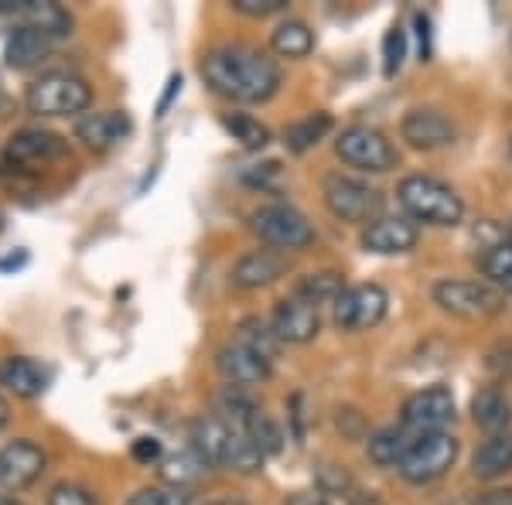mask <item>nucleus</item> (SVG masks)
<instances>
[{
  "label": "nucleus",
  "instance_id": "1",
  "mask_svg": "<svg viewBox=\"0 0 512 505\" xmlns=\"http://www.w3.org/2000/svg\"><path fill=\"white\" fill-rule=\"evenodd\" d=\"M202 79L212 93L229 103L256 106L277 96L284 72L274 55L263 48L250 45V41H229V45L212 48L202 59Z\"/></svg>",
  "mask_w": 512,
  "mask_h": 505
},
{
  "label": "nucleus",
  "instance_id": "2",
  "mask_svg": "<svg viewBox=\"0 0 512 505\" xmlns=\"http://www.w3.org/2000/svg\"><path fill=\"white\" fill-rule=\"evenodd\" d=\"M396 198H400L403 212L410 219L424 222V226L448 229L465 219V198H461L448 181L434 175H407L396 185Z\"/></svg>",
  "mask_w": 512,
  "mask_h": 505
},
{
  "label": "nucleus",
  "instance_id": "3",
  "mask_svg": "<svg viewBox=\"0 0 512 505\" xmlns=\"http://www.w3.org/2000/svg\"><path fill=\"white\" fill-rule=\"evenodd\" d=\"M93 103V86L76 72H41L24 89V106L35 117H79Z\"/></svg>",
  "mask_w": 512,
  "mask_h": 505
},
{
  "label": "nucleus",
  "instance_id": "4",
  "mask_svg": "<svg viewBox=\"0 0 512 505\" xmlns=\"http://www.w3.org/2000/svg\"><path fill=\"white\" fill-rule=\"evenodd\" d=\"M461 454V441L451 430H437V434H420L414 437L410 451L400 461V478L407 485H431L437 478H444L454 468Z\"/></svg>",
  "mask_w": 512,
  "mask_h": 505
},
{
  "label": "nucleus",
  "instance_id": "5",
  "mask_svg": "<svg viewBox=\"0 0 512 505\" xmlns=\"http://www.w3.org/2000/svg\"><path fill=\"white\" fill-rule=\"evenodd\" d=\"M325 205L338 222H352V226H369V222L383 219L386 198L376 185L352 175H328L325 178Z\"/></svg>",
  "mask_w": 512,
  "mask_h": 505
},
{
  "label": "nucleus",
  "instance_id": "6",
  "mask_svg": "<svg viewBox=\"0 0 512 505\" xmlns=\"http://www.w3.org/2000/svg\"><path fill=\"white\" fill-rule=\"evenodd\" d=\"M434 304L441 311L465 321H485L506 311V294L492 287L489 280H437Z\"/></svg>",
  "mask_w": 512,
  "mask_h": 505
},
{
  "label": "nucleus",
  "instance_id": "7",
  "mask_svg": "<svg viewBox=\"0 0 512 505\" xmlns=\"http://www.w3.org/2000/svg\"><path fill=\"white\" fill-rule=\"evenodd\" d=\"M335 154L342 157L349 168L362 171V175H386L400 164V151L393 147V140L376 127H345L335 140Z\"/></svg>",
  "mask_w": 512,
  "mask_h": 505
},
{
  "label": "nucleus",
  "instance_id": "8",
  "mask_svg": "<svg viewBox=\"0 0 512 505\" xmlns=\"http://www.w3.org/2000/svg\"><path fill=\"white\" fill-rule=\"evenodd\" d=\"M250 229L277 250H308L315 243V226L294 205H263L250 215Z\"/></svg>",
  "mask_w": 512,
  "mask_h": 505
},
{
  "label": "nucleus",
  "instance_id": "9",
  "mask_svg": "<svg viewBox=\"0 0 512 505\" xmlns=\"http://www.w3.org/2000/svg\"><path fill=\"white\" fill-rule=\"evenodd\" d=\"M62 157H69V140L45 127H24L7 137L4 144V161L21 171L48 168V164L62 161Z\"/></svg>",
  "mask_w": 512,
  "mask_h": 505
},
{
  "label": "nucleus",
  "instance_id": "10",
  "mask_svg": "<svg viewBox=\"0 0 512 505\" xmlns=\"http://www.w3.org/2000/svg\"><path fill=\"white\" fill-rule=\"evenodd\" d=\"M458 417V403L448 386H427L420 393L407 396L400 407V420L414 434H437V430H448Z\"/></svg>",
  "mask_w": 512,
  "mask_h": 505
},
{
  "label": "nucleus",
  "instance_id": "11",
  "mask_svg": "<svg viewBox=\"0 0 512 505\" xmlns=\"http://www.w3.org/2000/svg\"><path fill=\"white\" fill-rule=\"evenodd\" d=\"M48 468L45 447L21 437L0 447V499H11L14 492L35 485Z\"/></svg>",
  "mask_w": 512,
  "mask_h": 505
},
{
  "label": "nucleus",
  "instance_id": "12",
  "mask_svg": "<svg viewBox=\"0 0 512 505\" xmlns=\"http://www.w3.org/2000/svg\"><path fill=\"white\" fill-rule=\"evenodd\" d=\"M390 311V294L379 284H355L335 301V325L342 331H369Z\"/></svg>",
  "mask_w": 512,
  "mask_h": 505
},
{
  "label": "nucleus",
  "instance_id": "13",
  "mask_svg": "<svg viewBox=\"0 0 512 505\" xmlns=\"http://www.w3.org/2000/svg\"><path fill=\"white\" fill-rule=\"evenodd\" d=\"M400 137L407 140L414 151H441V147L454 144L458 137V127L444 110H434V106H417L410 110L400 123Z\"/></svg>",
  "mask_w": 512,
  "mask_h": 505
},
{
  "label": "nucleus",
  "instance_id": "14",
  "mask_svg": "<svg viewBox=\"0 0 512 505\" xmlns=\"http://www.w3.org/2000/svg\"><path fill=\"white\" fill-rule=\"evenodd\" d=\"M420 239V226L410 215H383L362 229V250L376 256H400L410 253Z\"/></svg>",
  "mask_w": 512,
  "mask_h": 505
},
{
  "label": "nucleus",
  "instance_id": "15",
  "mask_svg": "<svg viewBox=\"0 0 512 505\" xmlns=\"http://www.w3.org/2000/svg\"><path fill=\"white\" fill-rule=\"evenodd\" d=\"M270 321H274V331L284 345H308V342H315L318 331H321L318 304L304 301V297H297V294L277 301L274 318Z\"/></svg>",
  "mask_w": 512,
  "mask_h": 505
},
{
  "label": "nucleus",
  "instance_id": "16",
  "mask_svg": "<svg viewBox=\"0 0 512 505\" xmlns=\"http://www.w3.org/2000/svg\"><path fill=\"white\" fill-rule=\"evenodd\" d=\"M216 369H219V376L226 379V386L250 389V386L267 383L270 372H274V362L263 359L260 352L246 349V345L229 342L216 352Z\"/></svg>",
  "mask_w": 512,
  "mask_h": 505
},
{
  "label": "nucleus",
  "instance_id": "17",
  "mask_svg": "<svg viewBox=\"0 0 512 505\" xmlns=\"http://www.w3.org/2000/svg\"><path fill=\"white\" fill-rule=\"evenodd\" d=\"M0 14L24 18L21 24H31L48 41L72 35V14L62 4H52V0H0Z\"/></svg>",
  "mask_w": 512,
  "mask_h": 505
},
{
  "label": "nucleus",
  "instance_id": "18",
  "mask_svg": "<svg viewBox=\"0 0 512 505\" xmlns=\"http://www.w3.org/2000/svg\"><path fill=\"white\" fill-rule=\"evenodd\" d=\"M134 134V120L123 110H99V113H86L76 123V140L89 147V151H113L123 140Z\"/></svg>",
  "mask_w": 512,
  "mask_h": 505
},
{
  "label": "nucleus",
  "instance_id": "19",
  "mask_svg": "<svg viewBox=\"0 0 512 505\" xmlns=\"http://www.w3.org/2000/svg\"><path fill=\"white\" fill-rule=\"evenodd\" d=\"M280 277H287V256L277 250H250L239 256L229 280L239 291H263V287L277 284Z\"/></svg>",
  "mask_w": 512,
  "mask_h": 505
},
{
  "label": "nucleus",
  "instance_id": "20",
  "mask_svg": "<svg viewBox=\"0 0 512 505\" xmlns=\"http://www.w3.org/2000/svg\"><path fill=\"white\" fill-rule=\"evenodd\" d=\"M52 55V41H48L41 31H35L31 24H14L11 31H7L4 38V62L11 65V69H35Z\"/></svg>",
  "mask_w": 512,
  "mask_h": 505
},
{
  "label": "nucleus",
  "instance_id": "21",
  "mask_svg": "<svg viewBox=\"0 0 512 505\" xmlns=\"http://www.w3.org/2000/svg\"><path fill=\"white\" fill-rule=\"evenodd\" d=\"M0 386L11 389L21 400H38L48 389V369H41L28 355H7L0 362Z\"/></svg>",
  "mask_w": 512,
  "mask_h": 505
},
{
  "label": "nucleus",
  "instance_id": "22",
  "mask_svg": "<svg viewBox=\"0 0 512 505\" xmlns=\"http://www.w3.org/2000/svg\"><path fill=\"white\" fill-rule=\"evenodd\" d=\"M512 471V430L506 434H492L489 441L472 454V475L478 482H495V478Z\"/></svg>",
  "mask_w": 512,
  "mask_h": 505
},
{
  "label": "nucleus",
  "instance_id": "23",
  "mask_svg": "<svg viewBox=\"0 0 512 505\" xmlns=\"http://www.w3.org/2000/svg\"><path fill=\"white\" fill-rule=\"evenodd\" d=\"M472 420H475V427H482L489 437L506 434L512 424V400L506 396V389L489 386V389H482V393H475Z\"/></svg>",
  "mask_w": 512,
  "mask_h": 505
},
{
  "label": "nucleus",
  "instance_id": "24",
  "mask_svg": "<svg viewBox=\"0 0 512 505\" xmlns=\"http://www.w3.org/2000/svg\"><path fill=\"white\" fill-rule=\"evenodd\" d=\"M229 441V424L216 413H202V417L192 420V430H188V447H195L212 468L222 465V451H226Z\"/></svg>",
  "mask_w": 512,
  "mask_h": 505
},
{
  "label": "nucleus",
  "instance_id": "25",
  "mask_svg": "<svg viewBox=\"0 0 512 505\" xmlns=\"http://www.w3.org/2000/svg\"><path fill=\"white\" fill-rule=\"evenodd\" d=\"M161 482L171 485V488H192L198 482H205L209 478V471H216L209 465V461L202 458V454L195 451V447H185V451L178 454H168V458L161 461Z\"/></svg>",
  "mask_w": 512,
  "mask_h": 505
},
{
  "label": "nucleus",
  "instance_id": "26",
  "mask_svg": "<svg viewBox=\"0 0 512 505\" xmlns=\"http://www.w3.org/2000/svg\"><path fill=\"white\" fill-rule=\"evenodd\" d=\"M267 454L256 447V441L246 430L239 427H229V441H226V451H222V465L226 471H236V475H256L263 468Z\"/></svg>",
  "mask_w": 512,
  "mask_h": 505
},
{
  "label": "nucleus",
  "instance_id": "27",
  "mask_svg": "<svg viewBox=\"0 0 512 505\" xmlns=\"http://www.w3.org/2000/svg\"><path fill=\"white\" fill-rule=\"evenodd\" d=\"M410 444H414V437H407V427H379L376 434H369L366 454L379 468H400Z\"/></svg>",
  "mask_w": 512,
  "mask_h": 505
},
{
  "label": "nucleus",
  "instance_id": "28",
  "mask_svg": "<svg viewBox=\"0 0 512 505\" xmlns=\"http://www.w3.org/2000/svg\"><path fill=\"white\" fill-rule=\"evenodd\" d=\"M270 48L280 59H308L315 52V31L304 21H280L274 31H270Z\"/></svg>",
  "mask_w": 512,
  "mask_h": 505
},
{
  "label": "nucleus",
  "instance_id": "29",
  "mask_svg": "<svg viewBox=\"0 0 512 505\" xmlns=\"http://www.w3.org/2000/svg\"><path fill=\"white\" fill-rule=\"evenodd\" d=\"M478 270L489 277L492 287H499L502 294L512 297V243L509 239L485 246L482 256H478Z\"/></svg>",
  "mask_w": 512,
  "mask_h": 505
},
{
  "label": "nucleus",
  "instance_id": "30",
  "mask_svg": "<svg viewBox=\"0 0 512 505\" xmlns=\"http://www.w3.org/2000/svg\"><path fill=\"white\" fill-rule=\"evenodd\" d=\"M328 130H332V117L328 113H311V117L297 120L284 130V147L291 154H304L311 147H318V140H325Z\"/></svg>",
  "mask_w": 512,
  "mask_h": 505
},
{
  "label": "nucleus",
  "instance_id": "31",
  "mask_svg": "<svg viewBox=\"0 0 512 505\" xmlns=\"http://www.w3.org/2000/svg\"><path fill=\"white\" fill-rule=\"evenodd\" d=\"M236 342L239 345H246V349H253V352H260L263 359H270L274 362L277 359V352H280V335L274 331V321H263V318H246L243 325L236 328Z\"/></svg>",
  "mask_w": 512,
  "mask_h": 505
},
{
  "label": "nucleus",
  "instance_id": "32",
  "mask_svg": "<svg viewBox=\"0 0 512 505\" xmlns=\"http://www.w3.org/2000/svg\"><path fill=\"white\" fill-rule=\"evenodd\" d=\"M297 297L311 304H325V301H338L345 294V277L338 270H318V273H308V277L297 280L294 287Z\"/></svg>",
  "mask_w": 512,
  "mask_h": 505
},
{
  "label": "nucleus",
  "instance_id": "33",
  "mask_svg": "<svg viewBox=\"0 0 512 505\" xmlns=\"http://www.w3.org/2000/svg\"><path fill=\"white\" fill-rule=\"evenodd\" d=\"M222 130H226L229 137L239 140V144L246 147V151H260V147L270 144V130L267 123H260L250 113H222L219 117Z\"/></svg>",
  "mask_w": 512,
  "mask_h": 505
},
{
  "label": "nucleus",
  "instance_id": "34",
  "mask_svg": "<svg viewBox=\"0 0 512 505\" xmlns=\"http://www.w3.org/2000/svg\"><path fill=\"white\" fill-rule=\"evenodd\" d=\"M127 505H212L198 495L185 492V488H171V485H151V488H140L127 499Z\"/></svg>",
  "mask_w": 512,
  "mask_h": 505
},
{
  "label": "nucleus",
  "instance_id": "35",
  "mask_svg": "<svg viewBox=\"0 0 512 505\" xmlns=\"http://www.w3.org/2000/svg\"><path fill=\"white\" fill-rule=\"evenodd\" d=\"M246 434L253 437L256 447H260V451L267 454V458H270V454H277L280 447H284V430H280L263 410L253 413V420H250V427H246Z\"/></svg>",
  "mask_w": 512,
  "mask_h": 505
},
{
  "label": "nucleus",
  "instance_id": "36",
  "mask_svg": "<svg viewBox=\"0 0 512 505\" xmlns=\"http://www.w3.org/2000/svg\"><path fill=\"white\" fill-rule=\"evenodd\" d=\"M48 505H103L93 488L79 485V482H59L48 488Z\"/></svg>",
  "mask_w": 512,
  "mask_h": 505
},
{
  "label": "nucleus",
  "instance_id": "37",
  "mask_svg": "<svg viewBox=\"0 0 512 505\" xmlns=\"http://www.w3.org/2000/svg\"><path fill=\"white\" fill-rule=\"evenodd\" d=\"M407 62V31L403 28H390L383 38V72L386 76H396Z\"/></svg>",
  "mask_w": 512,
  "mask_h": 505
},
{
  "label": "nucleus",
  "instance_id": "38",
  "mask_svg": "<svg viewBox=\"0 0 512 505\" xmlns=\"http://www.w3.org/2000/svg\"><path fill=\"white\" fill-rule=\"evenodd\" d=\"M233 11L246 18H270V14L287 11V0H233Z\"/></svg>",
  "mask_w": 512,
  "mask_h": 505
},
{
  "label": "nucleus",
  "instance_id": "39",
  "mask_svg": "<svg viewBox=\"0 0 512 505\" xmlns=\"http://www.w3.org/2000/svg\"><path fill=\"white\" fill-rule=\"evenodd\" d=\"M130 454H134V461H140V465H158V461H164V444L158 437H137Z\"/></svg>",
  "mask_w": 512,
  "mask_h": 505
},
{
  "label": "nucleus",
  "instance_id": "40",
  "mask_svg": "<svg viewBox=\"0 0 512 505\" xmlns=\"http://www.w3.org/2000/svg\"><path fill=\"white\" fill-rule=\"evenodd\" d=\"M325 492H355V485H352V478L345 475L342 468H335V465H321V495Z\"/></svg>",
  "mask_w": 512,
  "mask_h": 505
},
{
  "label": "nucleus",
  "instance_id": "41",
  "mask_svg": "<svg viewBox=\"0 0 512 505\" xmlns=\"http://www.w3.org/2000/svg\"><path fill=\"white\" fill-rule=\"evenodd\" d=\"M489 369L499 372L502 379L512 376V349H509V345H499V349L489 352Z\"/></svg>",
  "mask_w": 512,
  "mask_h": 505
},
{
  "label": "nucleus",
  "instance_id": "42",
  "mask_svg": "<svg viewBox=\"0 0 512 505\" xmlns=\"http://www.w3.org/2000/svg\"><path fill=\"white\" fill-rule=\"evenodd\" d=\"M414 28H417V45H420V59H431V18L427 14H417L414 18Z\"/></svg>",
  "mask_w": 512,
  "mask_h": 505
},
{
  "label": "nucleus",
  "instance_id": "43",
  "mask_svg": "<svg viewBox=\"0 0 512 505\" xmlns=\"http://www.w3.org/2000/svg\"><path fill=\"white\" fill-rule=\"evenodd\" d=\"M178 93H181V76H171L168 79V89H164V96L158 99V120L168 117V110H171V103L178 99Z\"/></svg>",
  "mask_w": 512,
  "mask_h": 505
},
{
  "label": "nucleus",
  "instance_id": "44",
  "mask_svg": "<svg viewBox=\"0 0 512 505\" xmlns=\"http://www.w3.org/2000/svg\"><path fill=\"white\" fill-rule=\"evenodd\" d=\"M472 505H512V488H492V492L478 495Z\"/></svg>",
  "mask_w": 512,
  "mask_h": 505
},
{
  "label": "nucleus",
  "instance_id": "45",
  "mask_svg": "<svg viewBox=\"0 0 512 505\" xmlns=\"http://www.w3.org/2000/svg\"><path fill=\"white\" fill-rule=\"evenodd\" d=\"M284 505H328L321 492H291L284 499Z\"/></svg>",
  "mask_w": 512,
  "mask_h": 505
},
{
  "label": "nucleus",
  "instance_id": "46",
  "mask_svg": "<svg viewBox=\"0 0 512 505\" xmlns=\"http://www.w3.org/2000/svg\"><path fill=\"white\" fill-rule=\"evenodd\" d=\"M7 424H11V403L0 396V430H4Z\"/></svg>",
  "mask_w": 512,
  "mask_h": 505
},
{
  "label": "nucleus",
  "instance_id": "47",
  "mask_svg": "<svg viewBox=\"0 0 512 505\" xmlns=\"http://www.w3.org/2000/svg\"><path fill=\"white\" fill-rule=\"evenodd\" d=\"M212 505H250V502H243V499H219V502H212Z\"/></svg>",
  "mask_w": 512,
  "mask_h": 505
},
{
  "label": "nucleus",
  "instance_id": "48",
  "mask_svg": "<svg viewBox=\"0 0 512 505\" xmlns=\"http://www.w3.org/2000/svg\"><path fill=\"white\" fill-rule=\"evenodd\" d=\"M0 505H24L21 499H0Z\"/></svg>",
  "mask_w": 512,
  "mask_h": 505
},
{
  "label": "nucleus",
  "instance_id": "49",
  "mask_svg": "<svg viewBox=\"0 0 512 505\" xmlns=\"http://www.w3.org/2000/svg\"><path fill=\"white\" fill-rule=\"evenodd\" d=\"M4 229H7V215L0 212V233H4Z\"/></svg>",
  "mask_w": 512,
  "mask_h": 505
},
{
  "label": "nucleus",
  "instance_id": "50",
  "mask_svg": "<svg viewBox=\"0 0 512 505\" xmlns=\"http://www.w3.org/2000/svg\"><path fill=\"white\" fill-rule=\"evenodd\" d=\"M506 239H509V243H512V222H509V233H506Z\"/></svg>",
  "mask_w": 512,
  "mask_h": 505
}]
</instances>
